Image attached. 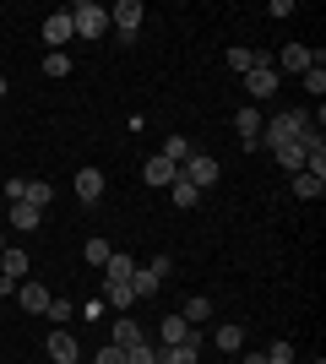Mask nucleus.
<instances>
[{
    "mask_svg": "<svg viewBox=\"0 0 326 364\" xmlns=\"http://www.w3.org/2000/svg\"><path fill=\"white\" fill-rule=\"evenodd\" d=\"M305 125H310V114H305V109H283V114L261 120V147H283V141H294Z\"/></svg>",
    "mask_w": 326,
    "mask_h": 364,
    "instance_id": "1",
    "label": "nucleus"
},
{
    "mask_svg": "<svg viewBox=\"0 0 326 364\" xmlns=\"http://www.w3.org/2000/svg\"><path fill=\"white\" fill-rule=\"evenodd\" d=\"M169 201H174V207H180V213H190V207L202 201V191H196V185H190V180H174V185H169Z\"/></svg>",
    "mask_w": 326,
    "mask_h": 364,
    "instance_id": "15",
    "label": "nucleus"
},
{
    "mask_svg": "<svg viewBox=\"0 0 326 364\" xmlns=\"http://www.w3.org/2000/svg\"><path fill=\"white\" fill-rule=\"evenodd\" d=\"M234 131H239V147L245 152H261V109L245 104L239 114H234Z\"/></svg>",
    "mask_w": 326,
    "mask_h": 364,
    "instance_id": "5",
    "label": "nucleus"
},
{
    "mask_svg": "<svg viewBox=\"0 0 326 364\" xmlns=\"http://www.w3.org/2000/svg\"><path fill=\"white\" fill-rule=\"evenodd\" d=\"M16 299H22V310H33V316L49 310V289L44 283H16Z\"/></svg>",
    "mask_w": 326,
    "mask_h": 364,
    "instance_id": "12",
    "label": "nucleus"
},
{
    "mask_svg": "<svg viewBox=\"0 0 326 364\" xmlns=\"http://www.w3.org/2000/svg\"><path fill=\"white\" fill-rule=\"evenodd\" d=\"M71 71V55L65 49H49V60H44V76H65Z\"/></svg>",
    "mask_w": 326,
    "mask_h": 364,
    "instance_id": "28",
    "label": "nucleus"
},
{
    "mask_svg": "<svg viewBox=\"0 0 326 364\" xmlns=\"http://www.w3.org/2000/svg\"><path fill=\"white\" fill-rule=\"evenodd\" d=\"M0 98H6V76H0Z\"/></svg>",
    "mask_w": 326,
    "mask_h": 364,
    "instance_id": "37",
    "label": "nucleus"
},
{
    "mask_svg": "<svg viewBox=\"0 0 326 364\" xmlns=\"http://www.w3.org/2000/svg\"><path fill=\"white\" fill-rule=\"evenodd\" d=\"M11 223H16V228H38V223H44V213H38V207H28V201H11Z\"/></svg>",
    "mask_w": 326,
    "mask_h": 364,
    "instance_id": "22",
    "label": "nucleus"
},
{
    "mask_svg": "<svg viewBox=\"0 0 326 364\" xmlns=\"http://www.w3.org/2000/svg\"><path fill=\"white\" fill-rule=\"evenodd\" d=\"M147 272H153V277H158V283H163V277H169V272H174V256H153V261H147Z\"/></svg>",
    "mask_w": 326,
    "mask_h": 364,
    "instance_id": "33",
    "label": "nucleus"
},
{
    "mask_svg": "<svg viewBox=\"0 0 326 364\" xmlns=\"http://www.w3.org/2000/svg\"><path fill=\"white\" fill-rule=\"evenodd\" d=\"M49 359H55V364H77L82 359L77 337H71V332H49Z\"/></svg>",
    "mask_w": 326,
    "mask_h": 364,
    "instance_id": "10",
    "label": "nucleus"
},
{
    "mask_svg": "<svg viewBox=\"0 0 326 364\" xmlns=\"http://www.w3.org/2000/svg\"><path fill=\"white\" fill-rule=\"evenodd\" d=\"M190 152H196V147H190V141H185V136H169V141H163V158H169V164H174V168L185 164Z\"/></svg>",
    "mask_w": 326,
    "mask_h": 364,
    "instance_id": "25",
    "label": "nucleus"
},
{
    "mask_svg": "<svg viewBox=\"0 0 326 364\" xmlns=\"http://www.w3.org/2000/svg\"><path fill=\"white\" fill-rule=\"evenodd\" d=\"M180 316H185L190 326H196V321H207V316H212V299H207V294H196V299H185V310H180Z\"/></svg>",
    "mask_w": 326,
    "mask_h": 364,
    "instance_id": "24",
    "label": "nucleus"
},
{
    "mask_svg": "<svg viewBox=\"0 0 326 364\" xmlns=\"http://www.w3.org/2000/svg\"><path fill=\"white\" fill-rule=\"evenodd\" d=\"M185 337H190V321H185V316H163V348L185 343Z\"/></svg>",
    "mask_w": 326,
    "mask_h": 364,
    "instance_id": "20",
    "label": "nucleus"
},
{
    "mask_svg": "<svg viewBox=\"0 0 326 364\" xmlns=\"http://www.w3.org/2000/svg\"><path fill=\"white\" fill-rule=\"evenodd\" d=\"M239 364H266V353H239Z\"/></svg>",
    "mask_w": 326,
    "mask_h": 364,
    "instance_id": "35",
    "label": "nucleus"
},
{
    "mask_svg": "<svg viewBox=\"0 0 326 364\" xmlns=\"http://www.w3.org/2000/svg\"><path fill=\"white\" fill-rule=\"evenodd\" d=\"M77 364H82V359H77Z\"/></svg>",
    "mask_w": 326,
    "mask_h": 364,
    "instance_id": "38",
    "label": "nucleus"
},
{
    "mask_svg": "<svg viewBox=\"0 0 326 364\" xmlns=\"http://www.w3.org/2000/svg\"><path fill=\"white\" fill-rule=\"evenodd\" d=\"M136 343H147L136 321H114V348H136Z\"/></svg>",
    "mask_w": 326,
    "mask_h": 364,
    "instance_id": "21",
    "label": "nucleus"
},
{
    "mask_svg": "<svg viewBox=\"0 0 326 364\" xmlns=\"http://www.w3.org/2000/svg\"><path fill=\"white\" fill-rule=\"evenodd\" d=\"M141 0H120V6H109V28H114V38H120V44H131V38H136V28H141Z\"/></svg>",
    "mask_w": 326,
    "mask_h": 364,
    "instance_id": "3",
    "label": "nucleus"
},
{
    "mask_svg": "<svg viewBox=\"0 0 326 364\" xmlns=\"http://www.w3.org/2000/svg\"><path fill=\"white\" fill-rule=\"evenodd\" d=\"M65 38H77V33H71V16H65V11L44 16V44H49V49H60Z\"/></svg>",
    "mask_w": 326,
    "mask_h": 364,
    "instance_id": "13",
    "label": "nucleus"
},
{
    "mask_svg": "<svg viewBox=\"0 0 326 364\" xmlns=\"http://www.w3.org/2000/svg\"><path fill=\"white\" fill-rule=\"evenodd\" d=\"M125 364H158V348L153 343H136V348H125Z\"/></svg>",
    "mask_w": 326,
    "mask_h": 364,
    "instance_id": "29",
    "label": "nucleus"
},
{
    "mask_svg": "<svg viewBox=\"0 0 326 364\" xmlns=\"http://www.w3.org/2000/svg\"><path fill=\"white\" fill-rule=\"evenodd\" d=\"M266 364H294V343H272V353H266Z\"/></svg>",
    "mask_w": 326,
    "mask_h": 364,
    "instance_id": "32",
    "label": "nucleus"
},
{
    "mask_svg": "<svg viewBox=\"0 0 326 364\" xmlns=\"http://www.w3.org/2000/svg\"><path fill=\"white\" fill-rule=\"evenodd\" d=\"M278 82H283L278 65H256V71L245 76V92H250V98H272V92H278Z\"/></svg>",
    "mask_w": 326,
    "mask_h": 364,
    "instance_id": "8",
    "label": "nucleus"
},
{
    "mask_svg": "<svg viewBox=\"0 0 326 364\" xmlns=\"http://www.w3.org/2000/svg\"><path fill=\"white\" fill-rule=\"evenodd\" d=\"M98 196H104V174H98V168H82V174H77V201L93 207Z\"/></svg>",
    "mask_w": 326,
    "mask_h": 364,
    "instance_id": "14",
    "label": "nucleus"
},
{
    "mask_svg": "<svg viewBox=\"0 0 326 364\" xmlns=\"http://www.w3.org/2000/svg\"><path fill=\"white\" fill-rule=\"evenodd\" d=\"M0 256H6V234H0Z\"/></svg>",
    "mask_w": 326,
    "mask_h": 364,
    "instance_id": "36",
    "label": "nucleus"
},
{
    "mask_svg": "<svg viewBox=\"0 0 326 364\" xmlns=\"http://www.w3.org/2000/svg\"><path fill=\"white\" fill-rule=\"evenodd\" d=\"M321 60H326V55H310L305 44H283V55H278V65H283V71H294V76H305L310 65H321Z\"/></svg>",
    "mask_w": 326,
    "mask_h": 364,
    "instance_id": "6",
    "label": "nucleus"
},
{
    "mask_svg": "<svg viewBox=\"0 0 326 364\" xmlns=\"http://www.w3.org/2000/svg\"><path fill=\"white\" fill-rule=\"evenodd\" d=\"M44 316H49V321H71V316H77V304H71V299H49Z\"/></svg>",
    "mask_w": 326,
    "mask_h": 364,
    "instance_id": "30",
    "label": "nucleus"
},
{
    "mask_svg": "<svg viewBox=\"0 0 326 364\" xmlns=\"http://www.w3.org/2000/svg\"><path fill=\"white\" fill-rule=\"evenodd\" d=\"M305 87L321 98V92H326V65H310V71H305Z\"/></svg>",
    "mask_w": 326,
    "mask_h": 364,
    "instance_id": "31",
    "label": "nucleus"
},
{
    "mask_svg": "<svg viewBox=\"0 0 326 364\" xmlns=\"http://www.w3.org/2000/svg\"><path fill=\"white\" fill-rule=\"evenodd\" d=\"M294 196L321 201V196H326V180H315V174H305V168H299V174H294Z\"/></svg>",
    "mask_w": 326,
    "mask_h": 364,
    "instance_id": "19",
    "label": "nucleus"
},
{
    "mask_svg": "<svg viewBox=\"0 0 326 364\" xmlns=\"http://www.w3.org/2000/svg\"><path fill=\"white\" fill-rule=\"evenodd\" d=\"M212 343H217L223 353H245V332H239L234 321H229V326H217V332H212Z\"/></svg>",
    "mask_w": 326,
    "mask_h": 364,
    "instance_id": "16",
    "label": "nucleus"
},
{
    "mask_svg": "<svg viewBox=\"0 0 326 364\" xmlns=\"http://www.w3.org/2000/svg\"><path fill=\"white\" fill-rule=\"evenodd\" d=\"M93 364H125V348H114V343H109V348H98Z\"/></svg>",
    "mask_w": 326,
    "mask_h": 364,
    "instance_id": "34",
    "label": "nucleus"
},
{
    "mask_svg": "<svg viewBox=\"0 0 326 364\" xmlns=\"http://www.w3.org/2000/svg\"><path fill=\"white\" fill-rule=\"evenodd\" d=\"M22 201H28V207H38V213H44L49 201H55V185H49V180H28V191H22Z\"/></svg>",
    "mask_w": 326,
    "mask_h": 364,
    "instance_id": "18",
    "label": "nucleus"
},
{
    "mask_svg": "<svg viewBox=\"0 0 326 364\" xmlns=\"http://www.w3.org/2000/svg\"><path fill=\"white\" fill-rule=\"evenodd\" d=\"M131 272H136V261H131V256H120V250H114V256L104 261V277H125V283H131Z\"/></svg>",
    "mask_w": 326,
    "mask_h": 364,
    "instance_id": "23",
    "label": "nucleus"
},
{
    "mask_svg": "<svg viewBox=\"0 0 326 364\" xmlns=\"http://www.w3.org/2000/svg\"><path fill=\"white\" fill-rule=\"evenodd\" d=\"M0 277H11V283H28V250L6 245V256H0Z\"/></svg>",
    "mask_w": 326,
    "mask_h": 364,
    "instance_id": "11",
    "label": "nucleus"
},
{
    "mask_svg": "<svg viewBox=\"0 0 326 364\" xmlns=\"http://www.w3.org/2000/svg\"><path fill=\"white\" fill-rule=\"evenodd\" d=\"M158 364H196V348L174 343V348H158Z\"/></svg>",
    "mask_w": 326,
    "mask_h": 364,
    "instance_id": "26",
    "label": "nucleus"
},
{
    "mask_svg": "<svg viewBox=\"0 0 326 364\" xmlns=\"http://www.w3.org/2000/svg\"><path fill=\"white\" fill-rule=\"evenodd\" d=\"M141 180H147V185H163V191H169V185L180 180V168H174L169 158H163V152H153V158L141 164Z\"/></svg>",
    "mask_w": 326,
    "mask_h": 364,
    "instance_id": "7",
    "label": "nucleus"
},
{
    "mask_svg": "<svg viewBox=\"0 0 326 364\" xmlns=\"http://www.w3.org/2000/svg\"><path fill=\"white\" fill-rule=\"evenodd\" d=\"M82 256L93 261V267H104V261L114 256V250H109V240H104V234H98V240H87V245H82Z\"/></svg>",
    "mask_w": 326,
    "mask_h": 364,
    "instance_id": "27",
    "label": "nucleus"
},
{
    "mask_svg": "<svg viewBox=\"0 0 326 364\" xmlns=\"http://www.w3.org/2000/svg\"><path fill=\"white\" fill-rule=\"evenodd\" d=\"M180 180H190L196 191H207V185H217V158H207V152H190L185 164H180Z\"/></svg>",
    "mask_w": 326,
    "mask_h": 364,
    "instance_id": "4",
    "label": "nucleus"
},
{
    "mask_svg": "<svg viewBox=\"0 0 326 364\" xmlns=\"http://www.w3.org/2000/svg\"><path fill=\"white\" fill-rule=\"evenodd\" d=\"M65 16H71V33H77V38L109 33V6H98V0H77V6H65Z\"/></svg>",
    "mask_w": 326,
    "mask_h": 364,
    "instance_id": "2",
    "label": "nucleus"
},
{
    "mask_svg": "<svg viewBox=\"0 0 326 364\" xmlns=\"http://www.w3.org/2000/svg\"><path fill=\"white\" fill-rule=\"evenodd\" d=\"M104 304L109 310H131V304H136L131 283H125V277H104Z\"/></svg>",
    "mask_w": 326,
    "mask_h": 364,
    "instance_id": "9",
    "label": "nucleus"
},
{
    "mask_svg": "<svg viewBox=\"0 0 326 364\" xmlns=\"http://www.w3.org/2000/svg\"><path fill=\"white\" fill-rule=\"evenodd\" d=\"M272 158H278L288 174H299V168H305V147H299V141H283V147H272Z\"/></svg>",
    "mask_w": 326,
    "mask_h": 364,
    "instance_id": "17",
    "label": "nucleus"
}]
</instances>
